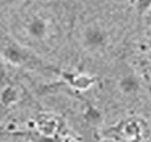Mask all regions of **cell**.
Wrapping results in <instances>:
<instances>
[{
  "label": "cell",
  "mask_w": 151,
  "mask_h": 142,
  "mask_svg": "<svg viewBox=\"0 0 151 142\" xmlns=\"http://www.w3.org/2000/svg\"><path fill=\"white\" fill-rule=\"evenodd\" d=\"M25 33L35 41H44L49 36V23L45 17L40 15H35L27 20Z\"/></svg>",
  "instance_id": "4"
},
{
  "label": "cell",
  "mask_w": 151,
  "mask_h": 142,
  "mask_svg": "<svg viewBox=\"0 0 151 142\" xmlns=\"http://www.w3.org/2000/svg\"><path fill=\"white\" fill-rule=\"evenodd\" d=\"M19 101V90L13 85H7L0 92V120L4 113Z\"/></svg>",
  "instance_id": "7"
},
{
  "label": "cell",
  "mask_w": 151,
  "mask_h": 142,
  "mask_svg": "<svg viewBox=\"0 0 151 142\" xmlns=\"http://www.w3.org/2000/svg\"><path fill=\"white\" fill-rule=\"evenodd\" d=\"M81 45L88 52H99L105 49L109 43V33L99 24L91 23L81 31Z\"/></svg>",
  "instance_id": "2"
},
{
  "label": "cell",
  "mask_w": 151,
  "mask_h": 142,
  "mask_svg": "<svg viewBox=\"0 0 151 142\" xmlns=\"http://www.w3.org/2000/svg\"><path fill=\"white\" fill-rule=\"evenodd\" d=\"M58 76L63 79V81L70 88L76 90H88L97 82L96 76H90L88 73H74L68 71H58Z\"/></svg>",
  "instance_id": "3"
},
{
  "label": "cell",
  "mask_w": 151,
  "mask_h": 142,
  "mask_svg": "<svg viewBox=\"0 0 151 142\" xmlns=\"http://www.w3.org/2000/svg\"><path fill=\"white\" fill-rule=\"evenodd\" d=\"M82 116H83V121L88 125H90V126H99L104 122L102 112L96 105L89 102V101H86L85 104V110H83Z\"/></svg>",
  "instance_id": "8"
},
{
  "label": "cell",
  "mask_w": 151,
  "mask_h": 142,
  "mask_svg": "<svg viewBox=\"0 0 151 142\" xmlns=\"http://www.w3.org/2000/svg\"><path fill=\"white\" fill-rule=\"evenodd\" d=\"M61 121L53 114H48L44 113L39 117V121H37V125H39V130L41 134L47 136V137H55V134L58 132L61 126Z\"/></svg>",
  "instance_id": "6"
},
{
  "label": "cell",
  "mask_w": 151,
  "mask_h": 142,
  "mask_svg": "<svg viewBox=\"0 0 151 142\" xmlns=\"http://www.w3.org/2000/svg\"><path fill=\"white\" fill-rule=\"evenodd\" d=\"M0 53L8 61L17 66H25L31 69H39V71H50L53 73L58 74L60 69L52 66L49 64L44 63L40 57H37L35 53H32L29 49L24 48L23 45L17 44L12 39L7 36H3L0 40Z\"/></svg>",
  "instance_id": "1"
},
{
  "label": "cell",
  "mask_w": 151,
  "mask_h": 142,
  "mask_svg": "<svg viewBox=\"0 0 151 142\" xmlns=\"http://www.w3.org/2000/svg\"><path fill=\"white\" fill-rule=\"evenodd\" d=\"M135 8L139 15H145L146 12H149L151 8V0H137Z\"/></svg>",
  "instance_id": "9"
},
{
  "label": "cell",
  "mask_w": 151,
  "mask_h": 142,
  "mask_svg": "<svg viewBox=\"0 0 151 142\" xmlns=\"http://www.w3.org/2000/svg\"><path fill=\"white\" fill-rule=\"evenodd\" d=\"M118 90L123 96H134L141 90L142 82L134 72H126L119 76L117 81Z\"/></svg>",
  "instance_id": "5"
}]
</instances>
